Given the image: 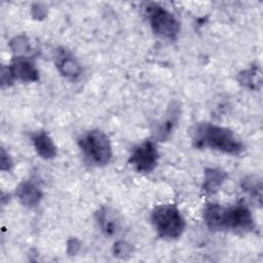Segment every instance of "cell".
<instances>
[{"label": "cell", "mask_w": 263, "mask_h": 263, "mask_svg": "<svg viewBox=\"0 0 263 263\" xmlns=\"http://www.w3.org/2000/svg\"><path fill=\"white\" fill-rule=\"evenodd\" d=\"M158 150L155 142L152 140H146L142 144L138 145L132 152L128 162L139 173L147 174L152 172L157 165Z\"/></svg>", "instance_id": "8992f818"}, {"label": "cell", "mask_w": 263, "mask_h": 263, "mask_svg": "<svg viewBox=\"0 0 263 263\" xmlns=\"http://www.w3.org/2000/svg\"><path fill=\"white\" fill-rule=\"evenodd\" d=\"M15 195L20 202L26 206H35L42 199V191L32 181L27 180L18 184Z\"/></svg>", "instance_id": "8fae6325"}, {"label": "cell", "mask_w": 263, "mask_h": 263, "mask_svg": "<svg viewBox=\"0 0 263 263\" xmlns=\"http://www.w3.org/2000/svg\"><path fill=\"white\" fill-rule=\"evenodd\" d=\"M96 221L101 231L107 235H114L120 226L118 215L109 206H102L96 213Z\"/></svg>", "instance_id": "30bf717a"}, {"label": "cell", "mask_w": 263, "mask_h": 263, "mask_svg": "<svg viewBox=\"0 0 263 263\" xmlns=\"http://www.w3.org/2000/svg\"><path fill=\"white\" fill-rule=\"evenodd\" d=\"M32 142L36 152L43 159H52L57 156V147L46 132L40 130L34 134L32 137Z\"/></svg>", "instance_id": "7c38bea8"}, {"label": "cell", "mask_w": 263, "mask_h": 263, "mask_svg": "<svg viewBox=\"0 0 263 263\" xmlns=\"http://www.w3.org/2000/svg\"><path fill=\"white\" fill-rule=\"evenodd\" d=\"M54 60L59 72L65 78L75 80L81 75L82 67L80 63L68 49L58 48Z\"/></svg>", "instance_id": "9c48e42d"}, {"label": "cell", "mask_w": 263, "mask_h": 263, "mask_svg": "<svg viewBox=\"0 0 263 263\" xmlns=\"http://www.w3.org/2000/svg\"><path fill=\"white\" fill-rule=\"evenodd\" d=\"M237 81L245 88L250 90H259L262 85V76L259 66H252L238 73Z\"/></svg>", "instance_id": "5bb4252c"}, {"label": "cell", "mask_w": 263, "mask_h": 263, "mask_svg": "<svg viewBox=\"0 0 263 263\" xmlns=\"http://www.w3.org/2000/svg\"><path fill=\"white\" fill-rule=\"evenodd\" d=\"M80 250V242L77 238L71 237L67 242V253L70 256H75Z\"/></svg>", "instance_id": "ffe728a7"}, {"label": "cell", "mask_w": 263, "mask_h": 263, "mask_svg": "<svg viewBox=\"0 0 263 263\" xmlns=\"http://www.w3.org/2000/svg\"><path fill=\"white\" fill-rule=\"evenodd\" d=\"M151 221L162 238L177 239L185 229V220L175 204H161L156 206L151 215Z\"/></svg>", "instance_id": "277c9868"}, {"label": "cell", "mask_w": 263, "mask_h": 263, "mask_svg": "<svg viewBox=\"0 0 263 263\" xmlns=\"http://www.w3.org/2000/svg\"><path fill=\"white\" fill-rule=\"evenodd\" d=\"M203 220L212 231H251L256 227L252 212L242 203L229 208L209 203L203 210Z\"/></svg>", "instance_id": "6da1fadb"}, {"label": "cell", "mask_w": 263, "mask_h": 263, "mask_svg": "<svg viewBox=\"0 0 263 263\" xmlns=\"http://www.w3.org/2000/svg\"><path fill=\"white\" fill-rule=\"evenodd\" d=\"M242 189L248 192L253 198L257 200L259 205H261V198H262V183L261 180L255 177H247L241 182Z\"/></svg>", "instance_id": "2e32d148"}, {"label": "cell", "mask_w": 263, "mask_h": 263, "mask_svg": "<svg viewBox=\"0 0 263 263\" xmlns=\"http://www.w3.org/2000/svg\"><path fill=\"white\" fill-rule=\"evenodd\" d=\"M32 15L36 20H43L47 15V8L41 3H35L32 5Z\"/></svg>", "instance_id": "d6986e66"}, {"label": "cell", "mask_w": 263, "mask_h": 263, "mask_svg": "<svg viewBox=\"0 0 263 263\" xmlns=\"http://www.w3.org/2000/svg\"><path fill=\"white\" fill-rule=\"evenodd\" d=\"M112 252L114 257L119 259H126L132 256L134 252L133 246L125 240H118L113 245Z\"/></svg>", "instance_id": "e0dca14e"}, {"label": "cell", "mask_w": 263, "mask_h": 263, "mask_svg": "<svg viewBox=\"0 0 263 263\" xmlns=\"http://www.w3.org/2000/svg\"><path fill=\"white\" fill-rule=\"evenodd\" d=\"M227 173L221 168L208 167L204 170V179L201 189L205 195L215 193L225 182Z\"/></svg>", "instance_id": "4fadbf2b"}, {"label": "cell", "mask_w": 263, "mask_h": 263, "mask_svg": "<svg viewBox=\"0 0 263 263\" xmlns=\"http://www.w3.org/2000/svg\"><path fill=\"white\" fill-rule=\"evenodd\" d=\"M190 136L196 148H211L229 155H239L245 150L242 142L231 129L209 122L195 124Z\"/></svg>", "instance_id": "7a4b0ae2"}, {"label": "cell", "mask_w": 263, "mask_h": 263, "mask_svg": "<svg viewBox=\"0 0 263 263\" xmlns=\"http://www.w3.org/2000/svg\"><path fill=\"white\" fill-rule=\"evenodd\" d=\"M181 115V104L179 102H172L167 108L164 117L158 122L155 129L153 130V137L157 141H165L176 125L178 124Z\"/></svg>", "instance_id": "ba28073f"}, {"label": "cell", "mask_w": 263, "mask_h": 263, "mask_svg": "<svg viewBox=\"0 0 263 263\" xmlns=\"http://www.w3.org/2000/svg\"><path fill=\"white\" fill-rule=\"evenodd\" d=\"M7 69L12 80L16 79L23 82H35L39 80V72L28 57H14Z\"/></svg>", "instance_id": "52a82bcc"}, {"label": "cell", "mask_w": 263, "mask_h": 263, "mask_svg": "<svg viewBox=\"0 0 263 263\" xmlns=\"http://www.w3.org/2000/svg\"><path fill=\"white\" fill-rule=\"evenodd\" d=\"M149 22L153 32L162 38L174 40L180 33V23L175 15L159 5L148 9Z\"/></svg>", "instance_id": "5b68a950"}, {"label": "cell", "mask_w": 263, "mask_h": 263, "mask_svg": "<svg viewBox=\"0 0 263 263\" xmlns=\"http://www.w3.org/2000/svg\"><path fill=\"white\" fill-rule=\"evenodd\" d=\"M12 160L4 148H1L0 154V168L3 172H8L12 167Z\"/></svg>", "instance_id": "ac0fdd59"}, {"label": "cell", "mask_w": 263, "mask_h": 263, "mask_svg": "<svg viewBox=\"0 0 263 263\" xmlns=\"http://www.w3.org/2000/svg\"><path fill=\"white\" fill-rule=\"evenodd\" d=\"M79 148L85 160L96 166L108 164L112 158V146L108 136L100 130L92 129L85 133L78 140Z\"/></svg>", "instance_id": "3957f363"}, {"label": "cell", "mask_w": 263, "mask_h": 263, "mask_svg": "<svg viewBox=\"0 0 263 263\" xmlns=\"http://www.w3.org/2000/svg\"><path fill=\"white\" fill-rule=\"evenodd\" d=\"M9 47L14 57H27L33 51L30 40L26 35H17L9 42Z\"/></svg>", "instance_id": "9a60e30c"}]
</instances>
